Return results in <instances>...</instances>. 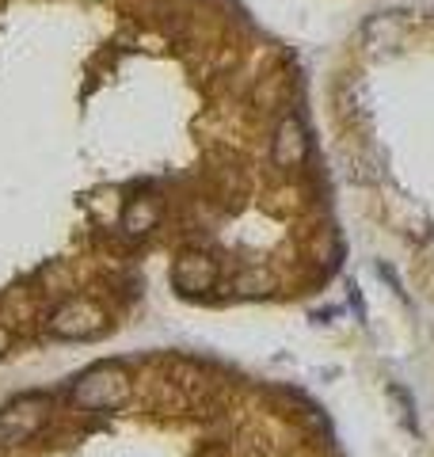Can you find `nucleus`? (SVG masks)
Wrapping results in <instances>:
<instances>
[{
    "label": "nucleus",
    "instance_id": "obj_1",
    "mask_svg": "<svg viewBox=\"0 0 434 457\" xmlns=\"http://www.w3.org/2000/svg\"><path fill=\"white\" fill-rule=\"evenodd\" d=\"M134 396V378L122 362H96L80 378H72L69 400L80 411H119Z\"/></svg>",
    "mask_w": 434,
    "mask_h": 457
},
{
    "label": "nucleus",
    "instance_id": "obj_2",
    "mask_svg": "<svg viewBox=\"0 0 434 457\" xmlns=\"http://www.w3.org/2000/svg\"><path fill=\"white\" fill-rule=\"evenodd\" d=\"M50 420V400L42 393H23L0 408V450L31 442Z\"/></svg>",
    "mask_w": 434,
    "mask_h": 457
},
{
    "label": "nucleus",
    "instance_id": "obj_3",
    "mask_svg": "<svg viewBox=\"0 0 434 457\" xmlns=\"http://www.w3.org/2000/svg\"><path fill=\"white\" fill-rule=\"evenodd\" d=\"M168 278H171V290L179 297L198 302V297H210L217 290V282H221V263L202 248H183L176 260H171Z\"/></svg>",
    "mask_w": 434,
    "mask_h": 457
},
{
    "label": "nucleus",
    "instance_id": "obj_4",
    "mask_svg": "<svg viewBox=\"0 0 434 457\" xmlns=\"http://www.w3.org/2000/svg\"><path fill=\"white\" fill-rule=\"evenodd\" d=\"M104 328H107V312L99 309L92 297H65L46 320V332L54 339H69V343L96 339Z\"/></svg>",
    "mask_w": 434,
    "mask_h": 457
},
{
    "label": "nucleus",
    "instance_id": "obj_5",
    "mask_svg": "<svg viewBox=\"0 0 434 457\" xmlns=\"http://www.w3.org/2000/svg\"><path fill=\"white\" fill-rule=\"evenodd\" d=\"M309 156H313V134H309V126L301 114H282L279 126H274V134H271V161L274 168H282V171H301L309 164Z\"/></svg>",
    "mask_w": 434,
    "mask_h": 457
},
{
    "label": "nucleus",
    "instance_id": "obj_6",
    "mask_svg": "<svg viewBox=\"0 0 434 457\" xmlns=\"http://www.w3.org/2000/svg\"><path fill=\"white\" fill-rule=\"evenodd\" d=\"M156 221H161V206L153 203V198H134L126 210H122V221L119 228L129 237H145V233H153Z\"/></svg>",
    "mask_w": 434,
    "mask_h": 457
},
{
    "label": "nucleus",
    "instance_id": "obj_7",
    "mask_svg": "<svg viewBox=\"0 0 434 457\" xmlns=\"http://www.w3.org/2000/svg\"><path fill=\"white\" fill-rule=\"evenodd\" d=\"M385 396H388V404H393V411H396V423L408 435H419V411H415V396L408 393V385L388 381L385 385Z\"/></svg>",
    "mask_w": 434,
    "mask_h": 457
},
{
    "label": "nucleus",
    "instance_id": "obj_8",
    "mask_svg": "<svg viewBox=\"0 0 434 457\" xmlns=\"http://www.w3.org/2000/svg\"><path fill=\"white\" fill-rule=\"evenodd\" d=\"M373 270H378V278H381V282H388V290H393V294L400 297V302H404V297H408V290H404L400 275H396V270L388 267V263H373Z\"/></svg>",
    "mask_w": 434,
    "mask_h": 457
},
{
    "label": "nucleus",
    "instance_id": "obj_9",
    "mask_svg": "<svg viewBox=\"0 0 434 457\" xmlns=\"http://www.w3.org/2000/svg\"><path fill=\"white\" fill-rule=\"evenodd\" d=\"M263 286H267L263 270H255V275H237V290H240V294H267Z\"/></svg>",
    "mask_w": 434,
    "mask_h": 457
},
{
    "label": "nucleus",
    "instance_id": "obj_10",
    "mask_svg": "<svg viewBox=\"0 0 434 457\" xmlns=\"http://www.w3.org/2000/svg\"><path fill=\"white\" fill-rule=\"evenodd\" d=\"M8 351H12V332H8L4 324H0V359H4Z\"/></svg>",
    "mask_w": 434,
    "mask_h": 457
}]
</instances>
